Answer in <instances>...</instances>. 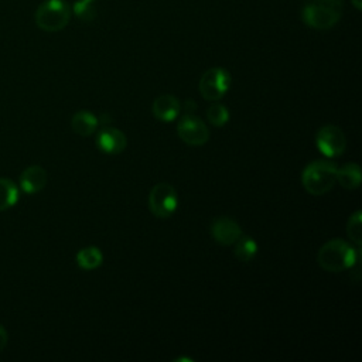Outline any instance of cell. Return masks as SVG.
<instances>
[{"instance_id":"cell-9","label":"cell","mask_w":362,"mask_h":362,"mask_svg":"<svg viewBox=\"0 0 362 362\" xmlns=\"http://www.w3.org/2000/svg\"><path fill=\"white\" fill-rule=\"evenodd\" d=\"M211 235L218 243L230 246L242 235V229L235 219L229 216H219L211 223Z\"/></svg>"},{"instance_id":"cell-15","label":"cell","mask_w":362,"mask_h":362,"mask_svg":"<svg viewBox=\"0 0 362 362\" xmlns=\"http://www.w3.org/2000/svg\"><path fill=\"white\" fill-rule=\"evenodd\" d=\"M233 245H235L233 255L240 262H250L257 253V243L252 236H247V235L242 233Z\"/></svg>"},{"instance_id":"cell-13","label":"cell","mask_w":362,"mask_h":362,"mask_svg":"<svg viewBox=\"0 0 362 362\" xmlns=\"http://www.w3.org/2000/svg\"><path fill=\"white\" fill-rule=\"evenodd\" d=\"M98 124H99L98 117L89 110H79L71 119L72 130L82 137L90 136L96 130Z\"/></svg>"},{"instance_id":"cell-5","label":"cell","mask_w":362,"mask_h":362,"mask_svg":"<svg viewBox=\"0 0 362 362\" xmlns=\"http://www.w3.org/2000/svg\"><path fill=\"white\" fill-rule=\"evenodd\" d=\"M199 93L204 99L209 102H216L222 99L230 86V74L221 68H209L204 72L199 79Z\"/></svg>"},{"instance_id":"cell-2","label":"cell","mask_w":362,"mask_h":362,"mask_svg":"<svg viewBox=\"0 0 362 362\" xmlns=\"http://www.w3.org/2000/svg\"><path fill=\"white\" fill-rule=\"evenodd\" d=\"M342 0H308L301 10V20L314 30L332 28L342 16Z\"/></svg>"},{"instance_id":"cell-19","label":"cell","mask_w":362,"mask_h":362,"mask_svg":"<svg viewBox=\"0 0 362 362\" xmlns=\"http://www.w3.org/2000/svg\"><path fill=\"white\" fill-rule=\"evenodd\" d=\"M206 117H208V122L215 127H222L229 120V110L222 103H212L206 109Z\"/></svg>"},{"instance_id":"cell-17","label":"cell","mask_w":362,"mask_h":362,"mask_svg":"<svg viewBox=\"0 0 362 362\" xmlns=\"http://www.w3.org/2000/svg\"><path fill=\"white\" fill-rule=\"evenodd\" d=\"M18 201V188L10 178H0V212Z\"/></svg>"},{"instance_id":"cell-14","label":"cell","mask_w":362,"mask_h":362,"mask_svg":"<svg viewBox=\"0 0 362 362\" xmlns=\"http://www.w3.org/2000/svg\"><path fill=\"white\" fill-rule=\"evenodd\" d=\"M361 167L356 163H348L337 168V182L345 189H356L361 185Z\"/></svg>"},{"instance_id":"cell-21","label":"cell","mask_w":362,"mask_h":362,"mask_svg":"<svg viewBox=\"0 0 362 362\" xmlns=\"http://www.w3.org/2000/svg\"><path fill=\"white\" fill-rule=\"evenodd\" d=\"M7 339H8V335H7V331L3 325H0V352L6 348L7 345Z\"/></svg>"},{"instance_id":"cell-16","label":"cell","mask_w":362,"mask_h":362,"mask_svg":"<svg viewBox=\"0 0 362 362\" xmlns=\"http://www.w3.org/2000/svg\"><path fill=\"white\" fill-rule=\"evenodd\" d=\"M102 262H103V255L96 246L83 247L76 253V263L79 267L85 270L96 269L102 264Z\"/></svg>"},{"instance_id":"cell-22","label":"cell","mask_w":362,"mask_h":362,"mask_svg":"<svg viewBox=\"0 0 362 362\" xmlns=\"http://www.w3.org/2000/svg\"><path fill=\"white\" fill-rule=\"evenodd\" d=\"M351 3L356 10H362V0H351Z\"/></svg>"},{"instance_id":"cell-7","label":"cell","mask_w":362,"mask_h":362,"mask_svg":"<svg viewBox=\"0 0 362 362\" xmlns=\"http://www.w3.org/2000/svg\"><path fill=\"white\" fill-rule=\"evenodd\" d=\"M315 144L320 153L328 158L341 156L346 148V137L335 124L322 126L315 134Z\"/></svg>"},{"instance_id":"cell-12","label":"cell","mask_w":362,"mask_h":362,"mask_svg":"<svg viewBox=\"0 0 362 362\" xmlns=\"http://www.w3.org/2000/svg\"><path fill=\"white\" fill-rule=\"evenodd\" d=\"M180 100L173 95H161L153 102V115L161 122H173L180 115Z\"/></svg>"},{"instance_id":"cell-18","label":"cell","mask_w":362,"mask_h":362,"mask_svg":"<svg viewBox=\"0 0 362 362\" xmlns=\"http://www.w3.org/2000/svg\"><path fill=\"white\" fill-rule=\"evenodd\" d=\"M346 235L356 247L361 249L362 245V212H354L346 222Z\"/></svg>"},{"instance_id":"cell-1","label":"cell","mask_w":362,"mask_h":362,"mask_svg":"<svg viewBox=\"0 0 362 362\" xmlns=\"http://www.w3.org/2000/svg\"><path fill=\"white\" fill-rule=\"evenodd\" d=\"M359 247H354L342 239H332L320 247L317 262L324 270L338 273L352 269L359 262Z\"/></svg>"},{"instance_id":"cell-3","label":"cell","mask_w":362,"mask_h":362,"mask_svg":"<svg viewBox=\"0 0 362 362\" xmlns=\"http://www.w3.org/2000/svg\"><path fill=\"white\" fill-rule=\"evenodd\" d=\"M337 165L328 160L307 164L301 173V184L311 195H324L337 184Z\"/></svg>"},{"instance_id":"cell-11","label":"cell","mask_w":362,"mask_h":362,"mask_svg":"<svg viewBox=\"0 0 362 362\" xmlns=\"http://www.w3.org/2000/svg\"><path fill=\"white\" fill-rule=\"evenodd\" d=\"M47 185V171L41 165H30L20 174V188L25 194H37Z\"/></svg>"},{"instance_id":"cell-6","label":"cell","mask_w":362,"mask_h":362,"mask_svg":"<svg viewBox=\"0 0 362 362\" xmlns=\"http://www.w3.org/2000/svg\"><path fill=\"white\" fill-rule=\"evenodd\" d=\"M178 206L175 188L168 182L156 184L148 194V208L157 218H170Z\"/></svg>"},{"instance_id":"cell-4","label":"cell","mask_w":362,"mask_h":362,"mask_svg":"<svg viewBox=\"0 0 362 362\" xmlns=\"http://www.w3.org/2000/svg\"><path fill=\"white\" fill-rule=\"evenodd\" d=\"M34 18L37 27L42 31H61L71 20V7L65 0H45L35 10Z\"/></svg>"},{"instance_id":"cell-20","label":"cell","mask_w":362,"mask_h":362,"mask_svg":"<svg viewBox=\"0 0 362 362\" xmlns=\"http://www.w3.org/2000/svg\"><path fill=\"white\" fill-rule=\"evenodd\" d=\"M96 0H76L74 4V14L81 21H92L96 17Z\"/></svg>"},{"instance_id":"cell-10","label":"cell","mask_w":362,"mask_h":362,"mask_svg":"<svg viewBox=\"0 0 362 362\" xmlns=\"http://www.w3.org/2000/svg\"><path fill=\"white\" fill-rule=\"evenodd\" d=\"M96 146L106 154H119L127 146L126 134L116 127H105L96 136Z\"/></svg>"},{"instance_id":"cell-8","label":"cell","mask_w":362,"mask_h":362,"mask_svg":"<svg viewBox=\"0 0 362 362\" xmlns=\"http://www.w3.org/2000/svg\"><path fill=\"white\" fill-rule=\"evenodd\" d=\"M177 133L180 139L189 146H202L209 139V129L197 116L185 113L177 124Z\"/></svg>"}]
</instances>
